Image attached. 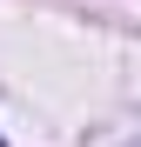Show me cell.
I'll list each match as a JSON object with an SVG mask.
<instances>
[{
    "label": "cell",
    "instance_id": "1",
    "mask_svg": "<svg viewBox=\"0 0 141 147\" xmlns=\"http://www.w3.org/2000/svg\"><path fill=\"white\" fill-rule=\"evenodd\" d=\"M0 147H7V140H0Z\"/></svg>",
    "mask_w": 141,
    "mask_h": 147
}]
</instances>
